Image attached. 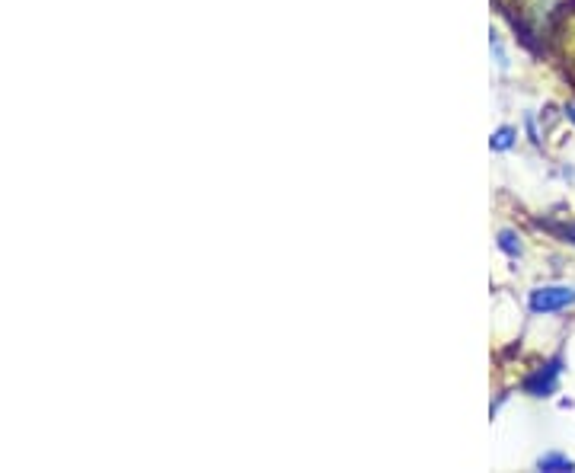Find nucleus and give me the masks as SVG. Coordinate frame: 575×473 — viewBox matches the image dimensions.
I'll use <instances>...</instances> for the list:
<instances>
[{"mask_svg":"<svg viewBox=\"0 0 575 473\" xmlns=\"http://www.w3.org/2000/svg\"><path fill=\"white\" fill-rule=\"evenodd\" d=\"M575 304V291L566 285H553V288H537L531 295V311L534 314H556L563 307Z\"/></svg>","mask_w":575,"mask_h":473,"instance_id":"nucleus-1","label":"nucleus"},{"mask_svg":"<svg viewBox=\"0 0 575 473\" xmlns=\"http://www.w3.org/2000/svg\"><path fill=\"white\" fill-rule=\"evenodd\" d=\"M556 378H560V365L553 362V365H547V371L531 374V378L524 381V387H528V394H534V397H550L556 387Z\"/></svg>","mask_w":575,"mask_h":473,"instance_id":"nucleus-2","label":"nucleus"},{"mask_svg":"<svg viewBox=\"0 0 575 473\" xmlns=\"http://www.w3.org/2000/svg\"><path fill=\"white\" fill-rule=\"evenodd\" d=\"M540 470H572V461L563 454H547V458H540Z\"/></svg>","mask_w":575,"mask_h":473,"instance_id":"nucleus-3","label":"nucleus"},{"mask_svg":"<svg viewBox=\"0 0 575 473\" xmlns=\"http://www.w3.org/2000/svg\"><path fill=\"white\" fill-rule=\"evenodd\" d=\"M508 144H512V132H508V128H502V132L496 135V138H492V148H508Z\"/></svg>","mask_w":575,"mask_h":473,"instance_id":"nucleus-4","label":"nucleus"},{"mask_svg":"<svg viewBox=\"0 0 575 473\" xmlns=\"http://www.w3.org/2000/svg\"><path fill=\"white\" fill-rule=\"evenodd\" d=\"M502 247H505L508 253H518V247H515V237H512V234H508V231L502 234Z\"/></svg>","mask_w":575,"mask_h":473,"instance_id":"nucleus-5","label":"nucleus"},{"mask_svg":"<svg viewBox=\"0 0 575 473\" xmlns=\"http://www.w3.org/2000/svg\"><path fill=\"white\" fill-rule=\"evenodd\" d=\"M560 234H563L569 243H575V224H566V227H560Z\"/></svg>","mask_w":575,"mask_h":473,"instance_id":"nucleus-6","label":"nucleus"},{"mask_svg":"<svg viewBox=\"0 0 575 473\" xmlns=\"http://www.w3.org/2000/svg\"><path fill=\"white\" fill-rule=\"evenodd\" d=\"M566 116H569V119L575 122V103H572V106H566Z\"/></svg>","mask_w":575,"mask_h":473,"instance_id":"nucleus-7","label":"nucleus"}]
</instances>
